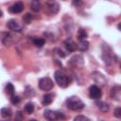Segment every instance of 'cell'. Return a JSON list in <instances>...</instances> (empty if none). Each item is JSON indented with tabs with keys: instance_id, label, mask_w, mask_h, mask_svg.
<instances>
[{
	"instance_id": "cell-1",
	"label": "cell",
	"mask_w": 121,
	"mask_h": 121,
	"mask_svg": "<svg viewBox=\"0 0 121 121\" xmlns=\"http://www.w3.org/2000/svg\"><path fill=\"white\" fill-rule=\"evenodd\" d=\"M55 80L58 85L61 88H66L71 83V78L60 70H57L55 72Z\"/></svg>"
},
{
	"instance_id": "cell-2",
	"label": "cell",
	"mask_w": 121,
	"mask_h": 121,
	"mask_svg": "<svg viewBox=\"0 0 121 121\" xmlns=\"http://www.w3.org/2000/svg\"><path fill=\"white\" fill-rule=\"evenodd\" d=\"M66 105L67 107L72 110V111H79L84 108V103L83 101L78 98V96H70L66 100Z\"/></svg>"
},
{
	"instance_id": "cell-3",
	"label": "cell",
	"mask_w": 121,
	"mask_h": 121,
	"mask_svg": "<svg viewBox=\"0 0 121 121\" xmlns=\"http://www.w3.org/2000/svg\"><path fill=\"white\" fill-rule=\"evenodd\" d=\"M43 116L48 121H62L65 119V116L62 112H59L52 110H45L43 112Z\"/></svg>"
},
{
	"instance_id": "cell-4",
	"label": "cell",
	"mask_w": 121,
	"mask_h": 121,
	"mask_svg": "<svg viewBox=\"0 0 121 121\" xmlns=\"http://www.w3.org/2000/svg\"><path fill=\"white\" fill-rule=\"evenodd\" d=\"M114 54L112 53L111 47L108 44H104L102 46V59L106 64H112L113 62Z\"/></svg>"
},
{
	"instance_id": "cell-5",
	"label": "cell",
	"mask_w": 121,
	"mask_h": 121,
	"mask_svg": "<svg viewBox=\"0 0 121 121\" xmlns=\"http://www.w3.org/2000/svg\"><path fill=\"white\" fill-rule=\"evenodd\" d=\"M53 86H54L53 80L48 77L42 78L39 80V88L43 91H50L53 88Z\"/></svg>"
},
{
	"instance_id": "cell-6",
	"label": "cell",
	"mask_w": 121,
	"mask_h": 121,
	"mask_svg": "<svg viewBox=\"0 0 121 121\" xmlns=\"http://www.w3.org/2000/svg\"><path fill=\"white\" fill-rule=\"evenodd\" d=\"M89 95L94 100H99L102 95V92L97 85H91L89 87Z\"/></svg>"
},
{
	"instance_id": "cell-7",
	"label": "cell",
	"mask_w": 121,
	"mask_h": 121,
	"mask_svg": "<svg viewBox=\"0 0 121 121\" xmlns=\"http://www.w3.org/2000/svg\"><path fill=\"white\" fill-rule=\"evenodd\" d=\"M60 5L56 1H47L46 2V10L49 14L54 15L59 12Z\"/></svg>"
},
{
	"instance_id": "cell-8",
	"label": "cell",
	"mask_w": 121,
	"mask_h": 121,
	"mask_svg": "<svg viewBox=\"0 0 121 121\" xmlns=\"http://www.w3.org/2000/svg\"><path fill=\"white\" fill-rule=\"evenodd\" d=\"M68 64L73 67H81L84 64V60L80 55H76L70 59Z\"/></svg>"
},
{
	"instance_id": "cell-9",
	"label": "cell",
	"mask_w": 121,
	"mask_h": 121,
	"mask_svg": "<svg viewBox=\"0 0 121 121\" xmlns=\"http://www.w3.org/2000/svg\"><path fill=\"white\" fill-rule=\"evenodd\" d=\"M91 77H92V78L95 80V82L97 83L99 86L105 85V83H106V78H105V77H104L101 73L95 71V72H93V73L91 74Z\"/></svg>"
},
{
	"instance_id": "cell-10",
	"label": "cell",
	"mask_w": 121,
	"mask_h": 121,
	"mask_svg": "<svg viewBox=\"0 0 121 121\" xmlns=\"http://www.w3.org/2000/svg\"><path fill=\"white\" fill-rule=\"evenodd\" d=\"M110 96L111 98L120 101L121 99V87L119 85H115L113 87H112L111 91H110Z\"/></svg>"
},
{
	"instance_id": "cell-11",
	"label": "cell",
	"mask_w": 121,
	"mask_h": 121,
	"mask_svg": "<svg viewBox=\"0 0 121 121\" xmlns=\"http://www.w3.org/2000/svg\"><path fill=\"white\" fill-rule=\"evenodd\" d=\"M7 26H8V27H9L10 30L15 31V32H20V31L22 30L21 25H20L16 20H14V19L9 20L8 23H7Z\"/></svg>"
},
{
	"instance_id": "cell-12",
	"label": "cell",
	"mask_w": 121,
	"mask_h": 121,
	"mask_svg": "<svg viewBox=\"0 0 121 121\" xmlns=\"http://www.w3.org/2000/svg\"><path fill=\"white\" fill-rule=\"evenodd\" d=\"M23 9H24L23 2H16L12 6H10L9 9V12H11V13H20V12L23 11Z\"/></svg>"
},
{
	"instance_id": "cell-13",
	"label": "cell",
	"mask_w": 121,
	"mask_h": 121,
	"mask_svg": "<svg viewBox=\"0 0 121 121\" xmlns=\"http://www.w3.org/2000/svg\"><path fill=\"white\" fill-rule=\"evenodd\" d=\"M64 44H65L66 49H67L68 51H70V52H74V51H76V50L78 49L77 43H76L71 38L66 39V40L64 41Z\"/></svg>"
},
{
	"instance_id": "cell-14",
	"label": "cell",
	"mask_w": 121,
	"mask_h": 121,
	"mask_svg": "<svg viewBox=\"0 0 121 121\" xmlns=\"http://www.w3.org/2000/svg\"><path fill=\"white\" fill-rule=\"evenodd\" d=\"M2 42L5 45H10L13 43V37L9 33H5L4 37L2 38Z\"/></svg>"
},
{
	"instance_id": "cell-15",
	"label": "cell",
	"mask_w": 121,
	"mask_h": 121,
	"mask_svg": "<svg viewBox=\"0 0 121 121\" xmlns=\"http://www.w3.org/2000/svg\"><path fill=\"white\" fill-rule=\"evenodd\" d=\"M95 105L98 107V109H99L100 111H102V112H108L109 109H110L109 104L106 103V102H104V101H100V100L95 101Z\"/></svg>"
},
{
	"instance_id": "cell-16",
	"label": "cell",
	"mask_w": 121,
	"mask_h": 121,
	"mask_svg": "<svg viewBox=\"0 0 121 121\" xmlns=\"http://www.w3.org/2000/svg\"><path fill=\"white\" fill-rule=\"evenodd\" d=\"M30 8H31V9H32L33 11L38 12V11H40L41 9H42V4H41V2L38 1V0H33V1H31V3H30Z\"/></svg>"
},
{
	"instance_id": "cell-17",
	"label": "cell",
	"mask_w": 121,
	"mask_h": 121,
	"mask_svg": "<svg viewBox=\"0 0 121 121\" xmlns=\"http://www.w3.org/2000/svg\"><path fill=\"white\" fill-rule=\"evenodd\" d=\"M78 45V49L80 52H84L89 48V42H87L86 40L84 41H79V43L77 44Z\"/></svg>"
},
{
	"instance_id": "cell-18",
	"label": "cell",
	"mask_w": 121,
	"mask_h": 121,
	"mask_svg": "<svg viewBox=\"0 0 121 121\" xmlns=\"http://www.w3.org/2000/svg\"><path fill=\"white\" fill-rule=\"evenodd\" d=\"M52 101H53V95L52 94H46L43 95L42 102L44 106H47V105H50L52 103Z\"/></svg>"
},
{
	"instance_id": "cell-19",
	"label": "cell",
	"mask_w": 121,
	"mask_h": 121,
	"mask_svg": "<svg viewBox=\"0 0 121 121\" xmlns=\"http://www.w3.org/2000/svg\"><path fill=\"white\" fill-rule=\"evenodd\" d=\"M11 114H12V112H11V109L10 108L5 107V108H2L1 109V115H2V117L9 118V117L11 116Z\"/></svg>"
},
{
	"instance_id": "cell-20",
	"label": "cell",
	"mask_w": 121,
	"mask_h": 121,
	"mask_svg": "<svg viewBox=\"0 0 121 121\" xmlns=\"http://www.w3.org/2000/svg\"><path fill=\"white\" fill-rule=\"evenodd\" d=\"M87 36H88L87 32H86V30L84 28H82V27L78 28V39L79 41H84L87 38Z\"/></svg>"
},
{
	"instance_id": "cell-21",
	"label": "cell",
	"mask_w": 121,
	"mask_h": 121,
	"mask_svg": "<svg viewBox=\"0 0 121 121\" xmlns=\"http://www.w3.org/2000/svg\"><path fill=\"white\" fill-rule=\"evenodd\" d=\"M5 91H6V93H7L9 96H11V95H14V86H13L10 82H9V83L6 85Z\"/></svg>"
},
{
	"instance_id": "cell-22",
	"label": "cell",
	"mask_w": 121,
	"mask_h": 121,
	"mask_svg": "<svg viewBox=\"0 0 121 121\" xmlns=\"http://www.w3.org/2000/svg\"><path fill=\"white\" fill-rule=\"evenodd\" d=\"M45 43V40L43 38H34L33 39V43L37 47H42Z\"/></svg>"
},
{
	"instance_id": "cell-23",
	"label": "cell",
	"mask_w": 121,
	"mask_h": 121,
	"mask_svg": "<svg viewBox=\"0 0 121 121\" xmlns=\"http://www.w3.org/2000/svg\"><path fill=\"white\" fill-rule=\"evenodd\" d=\"M34 95H35V92H34L33 88L30 87V86H26V89H25V95L27 96V97H31Z\"/></svg>"
},
{
	"instance_id": "cell-24",
	"label": "cell",
	"mask_w": 121,
	"mask_h": 121,
	"mask_svg": "<svg viewBox=\"0 0 121 121\" xmlns=\"http://www.w3.org/2000/svg\"><path fill=\"white\" fill-rule=\"evenodd\" d=\"M25 111L27 112V113H32L33 112H34V104L32 103V102H28V103H26V106H25Z\"/></svg>"
},
{
	"instance_id": "cell-25",
	"label": "cell",
	"mask_w": 121,
	"mask_h": 121,
	"mask_svg": "<svg viewBox=\"0 0 121 121\" xmlns=\"http://www.w3.org/2000/svg\"><path fill=\"white\" fill-rule=\"evenodd\" d=\"M20 101H21V98H20L19 95H13L10 96V102H11L13 105L18 104Z\"/></svg>"
},
{
	"instance_id": "cell-26",
	"label": "cell",
	"mask_w": 121,
	"mask_h": 121,
	"mask_svg": "<svg viewBox=\"0 0 121 121\" xmlns=\"http://www.w3.org/2000/svg\"><path fill=\"white\" fill-rule=\"evenodd\" d=\"M73 121H91V120H90L87 116L79 114V115H77V116L74 118V120H73Z\"/></svg>"
},
{
	"instance_id": "cell-27",
	"label": "cell",
	"mask_w": 121,
	"mask_h": 121,
	"mask_svg": "<svg viewBox=\"0 0 121 121\" xmlns=\"http://www.w3.org/2000/svg\"><path fill=\"white\" fill-rule=\"evenodd\" d=\"M32 18H33L32 14H30V13H26V15H24L23 20H24V22H25L26 24H29V23L32 21Z\"/></svg>"
},
{
	"instance_id": "cell-28",
	"label": "cell",
	"mask_w": 121,
	"mask_h": 121,
	"mask_svg": "<svg viewBox=\"0 0 121 121\" xmlns=\"http://www.w3.org/2000/svg\"><path fill=\"white\" fill-rule=\"evenodd\" d=\"M22 120H23V113H22V112H17L15 113L14 121H22Z\"/></svg>"
},
{
	"instance_id": "cell-29",
	"label": "cell",
	"mask_w": 121,
	"mask_h": 121,
	"mask_svg": "<svg viewBox=\"0 0 121 121\" xmlns=\"http://www.w3.org/2000/svg\"><path fill=\"white\" fill-rule=\"evenodd\" d=\"M113 115H114L116 118H120V117H121V108H120V107H117V108L114 110Z\"/></svg>"
},
{
	"instance_id": "cell-30",
	"label": "cell",
	"mask_w": 121,
	"mask_h": 121,
	"mask_svg": "<svg viewBox=\"0 0 121 121\" xmlns=\"http://www.w3.org/2000/svg\"><path fill=\"white\" fill-rule=\"evenodd\" d=\"M56 51L58 52V55H59L60 57H61V58H64V57L66 56V55H65V54H64V53H63V52H62L60 49H57Z\"/></svg>"
},
{
	"instance_id": "cell-31",
	"label": "cell",
	"mask_w": 121,
	"mask_h": 121,
	"mask_svg": "<svg viewBox=\"0 0 121 121\" xmlns=\"http://www.w3.org/2000/svg\"><path fill=\"white\" fill-rule=\"evenodd\" d=\"M3 15V12H2V10H0V17Z\"/></svg>"
},
{
	"instance_id": "cell-32",
	"label": "cell",
	"mask_w": 121,
	"mask_h": 121,
	"mask_svg": "<svg viewBox=\"0 0 121 121\" xmlns=\"http://www.w3.org/2000/svg\"><path fill=\"white\" fill-rule=\"evenodd\" d=\"M29 121H37V120H35V119H31V120H29Z\"/></svg>"
},
{
	"instance_id": "cell-33",
	"label": "cell",
	"mask_w": 121,
	"mask_h": 121,
	"mask_svg": "<svg viewBox=\"0 0 121 121\" xmlns=\"http://www.w3.org/2000/svg\"><path fill=\"white\" fill-rule=\"evenodd\" d=\"M7 121H8V120H7Z\"/></svg>"
}]
</instances>
